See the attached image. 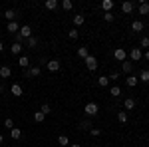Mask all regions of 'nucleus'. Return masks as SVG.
Listing matches in <instances>:
<instances>
[{"label": "nucleus", "instance_id": "nucleus-1", "mask_svg": "<svg viewBox=\"0 0 149 147\" xmlns=\"http://www.w3.org/2000/svg\"><path fill=\"white\" fill-rule=\"evenodd\" d=\"M84 111H86L88 117H93V115H97V113H100V105H97L95 102H90V103H86Z\"/></svg>", "mask_w": 149, "mask_h": 147}, {"label": "nucleus", "instance_id": "nucleus-2", "mask_svg": "<svg viewBox=\"0 0 149 147\" xmlns=\"http://www.w3.org/2000/svg\"><path fill=\"white\" fill-rule=\"evenodd\" d=\"M40 74H42V70L38 68V66H32V68L24 70V76H26V78H38Z\"/></svg>", "mask_w": 149, "mask_h": 147}, {"label": "nucleus", "instance_id": "nucleus-3", "mask_svg": "<svg viewBox=\"0 0 149 147\" xmlns=\"http://www.w3.org/2000/svg\"><path fill=\"white\" fill-rule=\"evenodd\" d=\"M113 58L117 60V62H125L127 60V52L123 50V48H115L113 50Z\"/></svg>", "mask_w": 149, "mask_h": 147}, {"label": "nucleus", "instance_id": "nucleus-4", "mask_svg": "<svg viewBox=\"0 0 149 147\" xmlns=\"http://www.w3.org/2000/svg\"><path fill=\"white\" fill-rule=\"evenodd\" d=\"M86 68L90 70V72H93V70H97V60H95V56H88L86 60Z\"/></svg>", "mask_w": 149, "mask_h": 147}, {"label": "nucleus", "instance_id": "nucleus-5", "mask_svg": "<svg viewBox=\"0 0 149 147\" xmlns=\"http://www.w3.org/2000/svg\"><path fill=\"white\" fill-rule=\"evenodd\" d=\"M129 58H131L133 62H139V60L143 58V52H141V48H131V52H129Z\"/></svg>", "mask_w": 149, "mask_h": 147}, {"label": "nucleus", "instance_id": "nucleus-6", "mask_svg": "<svg viewBox=\"0 0 149 147\" xmlns=\"http://www.w3.org/2000/svg\"><path fill=\"white\" fill-rule=\"evenodd\" d=\"M18 34L22 36L24 40H28V38L32 36V28H30L28 24H24V26H20V32H18Z\"/></svg>", "mask_w": 149, "mask_h": 147}, {"label": "nucleus", "instance_id": "nucleus-7", "mask_svg": "<svg viewBox=\"0 0 149 147\" xmlns=\"http://www.w3.org/2000/svg\"><path fill=\"white\" fill-rule=\"evenodd\" d=\"M46 68H48V72H60V68H62V64L58 62V60H50L46 64Z\"/></svg>", "mask_w": 149, "mask_h": 147}, {"label": "nucleus", "instance_id": "nucleus-8", "mask_svg": "<svg viewBox=\"0 0 149 147\" xmlns=\"http://www.w3.org/2000/svg\"><path fill=\"white\" fill-rule=\"evenodd\" d=\"M10 93H12V95H16V98H20V95H22V93H24L22 86H20V84H14V86H12V88H10Z\"/></svg>", "mask_w": 149, "mask_h": 147}, {"label": "nucleus", "instance_id": "nucleus-9", "mask_svg": "<svg viewBox=\"0 0 149 147\" xmlns=\"http://www.w3.org/2000/svg\"><path fill=\"white\" fill-rule=\"evenodd\" d=\"M4 18H6V20H8V22H16V18H18V14H16V10H6L4 12Z\"/></svg>", "mask_w": 149, "mask_h": 147}, {"label": "nucleus", "instance_id": "nucleus-10", "mask_svg": "<svg viewBox=\"0 0 149 147\" xmlns=\"http://www.w3.org/2000/svg\"><path fill=\"white\" fill-rule=\"evenodd\" d=\"M121 72H123V74H129V76H131V72H133V64H131V62H121Z\"/></svg>", "mask_w": 149, "mask_h": 147}, {"label": "nucleus", "instance_id": "nucleus-11", "mask_svg": "<svg viewBox=\"0 0 149 147\" xmlns=\"http://www.w3.org/2000/svg\"><path fill=\"white\" fill-rule=\"evenodd\" d=\"M113 6H115L113 0H103V2H102V8L105 12H113Z\"/></svg>", "mask_w": 149, "mask_h": 147}, {"label": "nucleus", "instance_id": "nucleus-12", "mask_svg": "<svg viewBox=\"0 0 149 147\" xmlns=\"http://www.w3.org/2000/svg\"><path fill=\"white\" fill-rule=\"evenodd\" d=\"M6 28H8L10 34H18V32H20V24H18V22H8Z\"/></svg>", "mask_w": 149, "mask_h": 147}, {"label": "nucleus", "instance_id": "nucleus-13", "mask_svg": "<svg viewBox=\"0 0 149 147\" xmlns=\"http://www.w3.org/2000/svg\"><path fill=\"white\" fill-rule=\"evenodd\" d=\"M125 84H127V88H135V86L139 84V78H137V76H127Z\"/></svg>", "mask_w": 149, "mask_h": 147}, {"label": "nucleus", "instance_id": "nucleus-14", "mask_svg": "<svg viewBox=\"0 0 149 147\" xmlns=\"http://www.w3.org/2000/svg\"><path fill=\"white\" fill-rule=\"evenodd\" d=\"M137 10H139V14H141V16H147V14H149V4L141 0V2H139V8H137Z\"/></svg>", "mask_w": 149, "mask_h": 147}, {"label": "nucleus", "instance_id": "nucleus-15", "mask_svg": "<svg viewBox=\"0 0 149 147\" xmlns=\"http://www.w3.org/2000/svg\"><path fill=\"white\" fill-rule=\"evenodd\" d=\"M133 8H135V6H133V2H129V0H125V2L121 4V10L125 12V14H131V12H133Z\"/></svg>", "mask_w": 149, "mask_h": 147}, {"label": "nucleus", "instance_id": "nucleus-16", "mask_svg": "<svg viewBox=\"0 0 149 147\" xmlns=\"http://www.w3.org/2000/svg\"><path fill=\"white\" fill-rule=\"evenodd\" d=\"M18 66H20V68H24V70H28V68H30V58H28V56H20Z\"/></svg>", "mask_w": 149, "mask_h": 147}, {"label": "nucleus", "instance_id": "nucleus-17", "mask_svg": "<svg viewBox=\"0 0 149 147\" xmlns=\"http://www.w3.org/2000/svg\"><path fill=\"white\" fill-rule=\"evenodd\" d=\"M123 107H125V111H131V109L135 107V100H133V98H125V102H123Z\"/></svg>", "mask_w": 149, "mask_h": 147}, {"label": "nucleus", "instance_id": "nucleus-18", "mask_svg": "<svg viewBox=\"0 0 149 147\" xmlns=\"http://www.w3.org/2000/svg\"><path fill=\"white\" fill-rule=\"evenodd\" d=\"M10 52H12V56H20V54H22V44H16V42H14V44L10 46Z\"/></svg>", "mask_w": 149, "mask_h": 147}, {"label": "nucleus", "instance_id": "nucleus-19", "mask_svg": "<svg viewBox=\"0 0 149 147\" xmlns=\"http://www.w3.org/2000/svg\"><path fill=\"white\" fill-rule=\"evenodd\" d=\"M44 6H46V10H56L58 6H60V2H58V0H46Z\"/></svg>", "mask_w": 149, "mask_h": 147}, {"label": "nucleus", "instance_id": "nucleus-20", "mask_svg": "<svg viewBox=\"0 0 149 147\" xmlns=\"http://www.w3.org/2000/svg\"><path fill=\"white\" fill-rule=\"evenodd\" d=\"M10 74H12V70L8 68V66H0V78H2V79L10 78Z\"/></svg>", "mask_w": 149, "mask_h": 147}, {"label": "nucleus", "instance_id": "nucleus-21", "mask_svg": "<svg viewBox=\"0 0 149 147\" xmlns=\"http://www.w3.org/2000/svg\"><path fill=\"white\" fill-rule=\"evenodd\" d=\"M143 28H145V24L141 22V20H135V22L131 24V30L133 32H143Z\"/></svg>", "mask_w": 149, "mask_h": 147}, {"label": "nucleus", "instance_id": "nucleus-22", "mask_svg": "<svg viewBox=\"0 0 149 147\" xmlns=\"http://www.w3.org/2000/svg\"><path fill=\"white\" fill-rule=\"evenodd\" d=\"M97 86H100V88H107V86H109V78H107V76H100V78H97Z\"/></svg>", "mask_w": 149, "mask_h": 147}, {"label": "nucleus", "instance_id": "nucleus-23", "mask_svg": "<svg viewBox=\"0 0 149 147\" xmlns=\"http://www.w3.org/2000/svg\"><path fill=\"white\" fill-rule=\"evenodd\" d=\"M88 56H90V52H88V48H86V46H81V48H78V58H81V60H86Z\"/></svg>", "mask_w": 149, "mask_h": 147}, {"label": "nucleus", "instance_id": "nucleus-24", "mask_svg": "<svg viewBox=\"0 0 149 147\" xmlns=\"http://www.w3.org/2000/svg\"><path fill=\"white\" fill-rule=\"evenodd\" d=\"M80 129L90 131V129H92V121H90V119H81V121H80Z\"/></svg>", "mask_w": 149, "mask_h": 147}, {"label": "nucleus", "instance_id": "nucleus-25", "mask_svg": "<svg viewBox=\"0 0 149 147\" xmlns=\"http://www.w3.org/2000/svg\"><path fill=\"white\" fill-rule=\"evenodd\" d=\"M10 137L14 139V141H18V139L22 137V131H20L18 127H14V129H10Z\"/></svg>", "mask_w": 149, "mask_h": 147}, {"label": "nucleus", "instance_id": "nucleus-26", "mask_svg": "<svg viewBox=\"0 0 149 147\" xmlns=\"http://www.w3.org/2000/svg\"><path fill=\"white\" fill-rule=\"evenodd\" d=\"M84 22H86V16L84 14H76L74 16V26H81Z\"/></svg>", "mask_w": 149, "mask_h": 147}, {"label": "nucleus", "instance_id": "nucleus-27", "mask_svg": "<svg viewBox=\"0 0 149 147\" xmlns=\"http://www.w3.org/2000/svg\"><path fill=\"white\" fill-rule=\"evenodd\" d=\"M139 82H143V84L149 82V70H141L139 72Z\"/></svg>", "mask_w": 149, "mask_h": 147}, {"label": "nucleus", "instance_id": "nucleus-28", "mask_svg": "<svg viewBox=\"0 0 149 147\" xmlns=\"http://www.w3.org/2000/svg\"><path fill=\"white\" fill-rule=\"evenodd\" d=\"M60 6H62L64 10H72V8H74V2H72V0H62Z\"/></svg>", "mask_w": 149, "mask_h": 147}, {"label": "nucleus", "instance_id": "nucleus-29", "mask_svg": "<svg viewBox=\"0 0 149 147\" xmlns=\"http://www.w3.org/2000/svg\"><path fill=\"white\" fill-rule=\"evenodd\" d=\"M26 44H28V48H36V46H38V38H36V36H30V38L26 40Z\"/></svg>", "mask_w": 149, "mask_h": 147}, {"label": "nucleus", "instance_id": "nucleus-30", "mask_svg": "<svg viewBox=\"0 0 149 147\" xmlns=\"http://www.w3.org/2000/svg\"><path fill=\"white\" fill-rule=\"evenodd\" d=\"M44 119H46V115H44L42 111H36L34 113V121H36V123H42Z\"/></svg>", "mask_w": 149, "mask_h": 147}, {"label": "nucleus", "instance_id": "nucleus-31", "mask_svg": "<svg viewBox=\"0 0 149 147\" xmlns=\"http://www.w3.org/2000/svg\"><path fill=\"white\" fill-rule=\"evenodd\" d=\"M117 119H119V123H127V119H129L127 117V111H119L117 113Z\"/></svg>", "mask_w": 149, "mask_h": 147}, {"label": "nucleus", "instance_id": "nucleus-32", "mask_svg": "<svg viewBox=\"0 0 149 147\" xmlns=\"http://www.w3.org/2000/svg\"><path fill=\"white\" fill-rule=\"evenodd\" d=\"M58 143H60L62 147H66V145H70V139L66 135H60V137H58Z\"/></svg>", "mask_w": 149, "mask_h": 147}, {"label": "nucleus", "instance_id": "nucleus-33", "mask_svg": "<svg viewBox=\"0 0 149 147\" xmlns=\"http://www.w3.org/2000/svg\"><path fill=\"white\" fill-rule=\"evenodd\" d=\"M68 36H70V40H76V38L80 36V32H78V28H72V30L68 32Z\"/></svg>", "mask_w": 149, "mask_h": 147}, {"label": "nucleus", "instance_id": "nucleus-34", "mask_svg": "<svg viewBox=\"0 0 149 147\" xmlns=\"http://www.w3.org/2000/svg\"><path fill=\"white\" fill-rule=\"evenodd\" d=\"M103 20H105V22H113V20H115L113 12H105V14H103Z\"/></svg>", "mask_w": 149, "mask_h": 147}, {"label": "nucleus", "instance_id": "nucleus-35", "mask_svg": "<svg viewBox=\"0 0 149 147\" xmlns=\"http://www.w3.org/2000/svg\"><path fill=\"white\" fill-rule=\"evenodd\" d=\"M111 95H113V98L121 95V88H119V86H111Z\"/></svg>", "mask_w": 149, "mask_h": 147}, {"label": "nucleus", "instance_id": "nucleus-36", "mask_svg": "<svg viewBox=\"0 0 149 147\" xmlns=\"http://www.w3.org/2000/svg\"><path fill=\"white\" fill-rule=\"evenodd\" d=\"M40 111L44 113V115H50V111H52V109H50V105H48V103H44V105L40 107Z\"/></svg>", "mask_w": 149, "mask_h": 147}, {"label": "nucleus", "instance_id": "nucleus-37", "mask_svg": "<svg viewBox=\"0 0 149 147\" xmlns=\"http://www.w3.org/2000/svg\"><path fill=\"white\" fill-rule=\"evenodd\" d=\"M90 133H92L93 137H100V135H102V129H97V127H92V129H90Z\"/></svg>", "mask_w": 149, "mask_h": 147}, {"label": "nucleus", "instance_id": "nucleus-38", "mask_svg": "<svg viewBox=\"0 0 149 147\" xmlns=\"http://www.w3.org/2000/svg\"><path fill=\"white\" fill-rule=\"evenodd\" d=\"M4 127H8V129H14V121H12L10 117H8V119H4Z\"/></svg>", "mask_w": 149, "mask_h": 147}, {"label": "nucleus", "instance_id": "nucleus-39", "mask_svg": "<svg viewBox=\"0 0 149 147\" xmlns=\"http://www.w3.org/2000/svg\"><path fill=\"white\" fill-rule=\"evenodd\" d=\"M141 48H149V38H147V36L141 38Z\"/></svg>", "mask_w": 149, "mask_h": 147}, {"label": "nucleus", "instance_id": "nucleus-40", "mask_svg": "<svg viewBox=\"0 0 149 147\" xmlns=\"http://www.w3.org/2000/svg\"><path fill=\"white\" fill-rule=\"evenodd\" d=\"M107 78H109V79H117V78H119V72H111Z\"/></svg>", "mask_w": 149, "mask_h": 147}, {"label": "nucleus", "instance_id": "nucleus-41", "mask_svg": "<svg viewBox=\"0 0 149 147\" xmlns=\"http://www.w3.org/2000/svg\"><path fill=\"white\" fill-rule=\"evenodd\" d=\"M2 91H6V86H4V84H0V93H2Z\"/></svg>", "mask_w": 149, "mask_h": 147}, {"label": "nucleus", "instance_id": "nucleus-42", "mask_svg": "<svg viewBox=\"0 0 149 147\" xmlns=\"http://www.w3.org/2000/svg\"><path fill=\"white\" fill-rule=\"evenodd\" d=\"M2 50H4V44H2V40H0V54H2Z\"/></svg>", "mask_w": 149, "mask_h": 147}, {"label": "nucleus", "instance_id": "nucleus-43", "mask_svg": "<svg viewBox=\"0 0 149 147\" xmlns=\"http://www.w3.org/2000/svg\"><path fill=\"white\" fill-rule=\"evenodd\" d=\"M70 147H81V145H80V143H72Z\"/></svg>", "mask_w": 149, "mask_h": 147}, {"label": "nucleus", "instance_id": "nucleus-44", "mask_svg": "<svg viewBox=\"0 0 149 147\" xmlns=\"http://www.w3.org/2000/svg\"><path fill=\"white\" fill-rule=\"evenodd\" d=\"M0 143H4V135L2 133H0Z\"/></svg>", "mask_w": 149, "mask_h": 147}, {"label": "nucleus", "instance_id": "nucleus-45", "mask_svg": "<svg viewBox=\"0 0 149 147\" xmlns=\"http://www.w3.org/2000/svg\"><path fill=\"white\" fill-rule=\"evenodd\" d=\"M145 60H149V50H147V52H145Z\"/></svg>", "mask_w": 149, "mask_h": 147}]
</instances>
